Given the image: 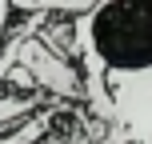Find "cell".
Here are the masks:
<instances>
[{
	"instance_id": "1",
	"label": "cell",
	"mask_w": 152,
	"mask_h": 144,
	"mask_svg": "<svg viewBox=\"0 0 152 144\" xmlns=\"http://www.w3.org/2000/svg\"><path fill=\"white\" fill-rule=\"evenodd\" d=\"M80 60H96L112 72L152 68V0H96L92 12L76 16Z\"/></svg>"
},
{
	"instance_id": "2",
	"label": "cell",
	"mask_w": 152,
	"mask_h": 144,
	"mask_svg": "<svg viewBox=\"0 0 152 144\" xmlns=\"http://www.w3.org/2000/svg\"><path fill=\"white\" fill-rule=\"evenodd\" d=\"M8 44L16 48V64L32 76L40 92L56 100H84V80H80V64L56 56L40 36H8Z\"/></svg>"
},
{
	"instance_id": "3",
	"label": "cell",
	"mask_w": 152,
	"mask_h": 144,
	"mask_svg": "<svg viewBox=\"0 0 152 144\" xmlns=\"http://www.w3.org/2000/svg\"><path fill=\"white\" fill-rule=\"evenodd\" d=\"M112 124L116 136L132 144H152V68L148 72H112Z\"/></svg>"
},
{
	"instance_id": "4",
	"label": "cell",
	"mask_w": 152,
	"mask_h": 144,
	"mask_svg": "<svg viewBox=\"0 0 152 144\" xmlns=\"http://www.w3.org/2000/svg\"><path fill=\"white\" fill-rule=\"evenodd\" d=\"M40 100H44V92H12V88H0V132H12L16 124H24L40 108Z\"/></svg>"
},
{
	"instance_id": "5",
	"label": "cell",
	"mask_w": 152,
	"mask_h": 144,
	"mask_svg": "<svg viewBox=\"0 0 152 144\" xmlns=\"http://www.w3.org/2000/svg\"><path fill=\"white\" fill-rule=\"evenodd\" d=\"M16 16H64V20H76V16L92 12L96 0H8Z\"/></svg>"
},
{
	"instance_id": "6",
	"label": "cell",
	"mask_w": 152,
	"mask_h": 144,
	"mask_svg": "<svg viewBox=\"0 0 152 144\" xmlns=\"http://www.w3.org/2000/svg\"><path fill=\"white\" fill-rule=\"evenodd\" d=\"M48 120H52V112H36V116H28V120L16 124L12 132H4V136H0V144H36V140L48 132Z\"/></svg>"
},
{
	"instance_id": "7",
	"label": "cell",
	"mask_w": 152,
	"mask_h": 144,
	"mask_svg": "<svg viewBox=\"0 0 152 144\" xmlns=\"http://www.w3.org/2000/svg\"><path fill=\"white\" fill-rule=\"evenodd\" d=\"M12 24H16L12 4H8V0H0V36H8V32H12Z\"/></svg>"
},
{
	"instance_id": "8",
	"label": "cell",
	"mask_w": 152,
	"mask_h": 144,
	"mask_svg": "<svg viewBox=\"0 0 152 144\" xmlns=\"http://www.w3.org/2000/svg\"><path fill=\"white\" fill-rule=\"evenodd\" d=\"M0 56H4V36H0Z\"/></svg>"
}]
</instances>
